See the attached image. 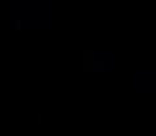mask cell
Wrapping results in <instances>:
<instances>
[]
</instances>
